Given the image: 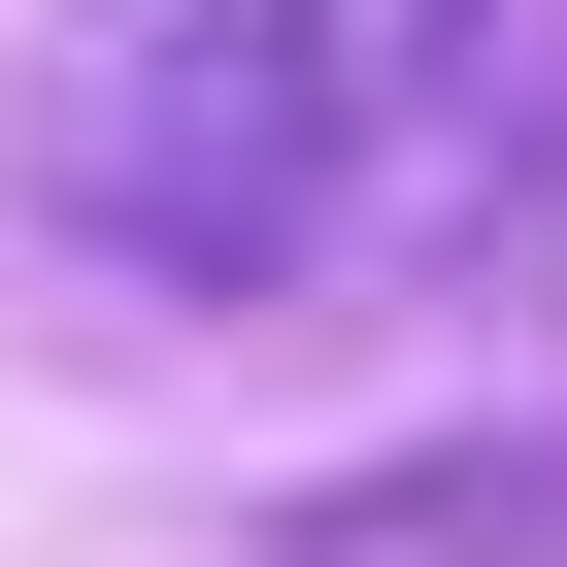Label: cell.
I'll use <instances>...</instances> for the list:
<instances>
[{
    "label": "cell",
    "instance_id": "1",
    "mask_svg": "<svg viewBox=\"0 0 567 567\" xmlns=\"http://www.w3.org/2000/svg\"><path fill=\"white\" fill-rule=\"evenodd\" d=\"M0 234L134 334H301L334 267H401L368 0H34L0 34Z\"/></svg>",
    "mask_w": 567,
    "mask_h": 567
},
{
    "label": "cell",
    "instance_id": "2",
    "mask_svg": "<svg viewBox=\"0 0 567 567\" xmlns=\"http://www.w3.org/2000/svg\"><path fill=\"white\" fill-rule=\"evenodd\" d=\"M368 68H401V267L567 234V0H368Z\"/></svg>",
    "mask_w": 567,
    "mask_h": 567
},
{
    "label": "cell",
    "instance_id": "3",
    "mask_svg": "<svg viewBox=\"0 0 567 567\" xmlns=\"http://www.w3.org/2000/svg\"><path fill=\"white\" fill-rule=\"evenodd\" d=\"M267 567H567V434H434V467H334Z\"/></svg>",
    "mask_w": 567,
    "mask_h": 567
}]
</instances>
